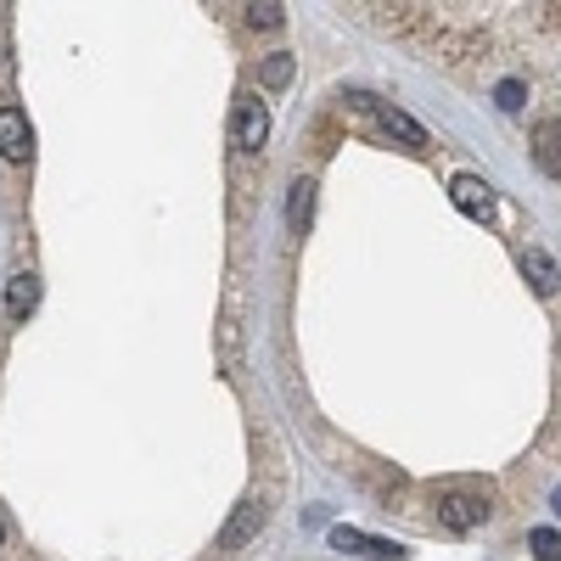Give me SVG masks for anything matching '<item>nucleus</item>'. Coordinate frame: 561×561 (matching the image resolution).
Here are the masks:
<instances>
[{
	"instance_id": "1",
	"label": "nucleus",
	"mask_w": 561,
	"mask_h": 561,
	"mask_svg": "<svg viewBox=\"0 0 561 561\" xmlns=\"http://www.w3.org/2000/svg\"><path fill=\"white\" fill-rule=\"evenodd\" d=\"M489 489L483 483H444L438 494H433V517L449 528V534H472V528H483L489 523Z\"/></svg>"
},
{
	"instance_id": "2",
	"label": "nucleus",
	"mask_w": 561,
	"mask_h": 561,
	"mask_svg": "<svg viewBox=\"0 0 561 561\" xmlns=\"http://www.w3.org/2000/svg\"><path fill=\"white\" fill-rule=\"evenodd\" d=\"M343 102H348L354 113H370V118H377V124H382L393 140H404L410 152H427V129H421V124H415L404 107H393V102H377V96H365V90H348Z\"/></svg>"
},
{
	"instance_id": "3",
	"label": "nucleus",
	"mask_w": 561,
	"mask_h": 561,
	"mask_svg": "<svg viewBox=\"0 0 561 561\" xmlns=\"http://www.w3.org/2000/svg\"><path fill=\"white\" fill-rule=\"evenodd\" d=\"M264 528H270V505H264L259 494H248L237 511H230V523H225V534H219V550L237 556V550H248Z\"/></svg>"
},
{
	"instance_id": "4",
	"label": "nucleus",
	"mask_w": 561,
	"mask_h": 561,
	"mask_svg": "<svg viewBox=\"0 0 561 561\" xmlns=\"http://www.w3.org/2000/svg\"><path fill=\"white\" fill-rule=\"evenodd\" d=\"M270 140V107L259 96H242L237 113H230V147L237 152H259Z\"/></svg>"
},
{
	"instance_id": "5",
	"label": "nucleus",
	"mask_w": 561,
	"mask_h": 561,
	"mask_svg": "<svg viewBox=\"0 0 561 561\" xmlns=\"http://www.w3.org/2000/svg\"><path fill=\"white\" fill-rule=\"evenodd\" d=\"M449 203L472 225H494V185L483 174H455L449 180Z\"/></svg>"
},
{
	"instance_id": "6",
	"label": "nucleus",
	"mask_w": 561,
	"mask_h": 561,
	"mask_svg": "<svg viewBox=\"0 0 561 561\" xmlns=\"http://www.w3.org/2000/svg\"><path fill=\"white\" fill-rule=\"evenodd\" d=\"M0 158L7 163H28L34 158V124H28V113L23 107H0Z\"/></svg>"
},
{
	"instance_id": "7",
	"label": "nucleus",
	"mask_w": 561,
	"mask_h": 561,
	"mask_svg": "<svg viewBox=\"0 0 561 561\" xmlns=\"http://www.w3.org/2000/svg\"><path fill=\"white\" fill-rule=\"evenodd\" d=\"M332 545L348 550V556H370V561H399V556H404V545L370 539V534H359V528H332Z\"/></svg>"
},
{
	"instance_id": "8",
	"label": "nucleus",
	"mask_w": 561,
	"mask_h": 561,
	"mask_svg": "<svg viewBox=\"0 0 561 561\" xmlns=\"http://www.w3.org/2000/svg\"><path fill=\"white\" fill-rule=\"evenodd\" d=\"M523 275H528V287L539 298H556V287H561V270H556V259L545 248H523Z\"/></svg>"
},
{
	"instance_id": "9",
	"label": "nucleus",
	"mask_w": 561,
	"mask_h": 561,
	"mask_svg": "<svg viewBox=\"0 0 561 561\" xmlns=\"http://www.w3.org/2000/svg\"><path fill=\"white\" fill-rule=\"evenodd\" d=\"M534 163H539V174L561 180V118H545L534 129Z\"/></svg>"
},
{
	"instance_id": "10",
	"label": "nucleus",
	"mask_w": 561,
	"mask_h": 561,
	"mask_svg": "<svg viewBox=\"0 0 561 561\" xmlns=\"http://www.w3.org/2000/svg\"><path fill=\"white\" fill-rule=\"evenodd\" d=\"M34 309H39V275L18 270V275L7 280V320H28Z\"/></svg>"
},
{
	"instance_id": "11",
	"label": "nucleus",
	"mask_w": 561,
	"mask_h": 561,
	"mask_svg": "<svg viewBox=\"0 0 561 561\" xmlns=\"http://www.w3.org/2000/svg\"><path fill=\"white\" fill-rule=\"evenodd\" d=\"M309 219H314V180H293V197H287V225L304 237Z\"/></svg>"
},
{
	"instance_id": "12",
	"label": "nucleus",
	"mask_w": 561,
	"mask_h": 561,
	"mask_svg": "<svg viewBox=\"0 0 561 561\" xmlns=\"http://www.w3.org/2000/svg\"><path fill=\"white\" fill-rule=\"evenodd\" d=\"M293 73H298V62H293L287 51H270V57L259 62V84H264V90H287Z\"/></svg>"
},
{
	"instance_id": "13",
	"label": "nucleus",
	"mask_w": 561,
	"mask_h": 561,
	"mask_svg": "<svg viewBox=\"0 0 561 561\" xmlns=\"http://www.w3.org/2000/svg\"><path fill=\"white\" fill-rule=\"evenodd\" d=\"M280 23H287V12H280L275 0H253V7H248V28L253 34H275Z\"/></svg>"
},
{
	"instance_id": "14",
	"label": "nucleus",
	"mask_w": 561,
	"mask_h": 561,
	"mask_svg": "<svg viewBox=\"0 0 561 561\" xmlns=\"http://www.w3.org/2000/svg\"><path fill=\"white\" fill-rule=\"evenodd\" d=\"M528 545H534V556H539V561H561V534L534 528V534H528Z\"/></svg>"
},
{
	"instance_id": "15",
	"label": "nucleus",
	"mask_w": 561,
	"mask_h": 561,
	"mask_svg": "<svg viewBox=\"0 0 561 561\" xmlns=\"http://www.w3.org/2000/svg\"><path fill=\"white\" fill-rule=\"evenodd\" d=\"M494 102H500L505 113H517V107H523V84H517V79H505V84L494 90Z\"/></svg>"
},
{
	"instance_id": "16",
	"label": "nucleus",
	"mask_w": 561,
	"mask_h": 561,
	"mask_svg": "<svg viewBox=\"0 0 561 561\" xmlns=\"http://www.w3.org/2000/svg\"><path fill=\"white\" fill-rule=\"evenodd\" d=\"M12 79V45H7V34H0V84Z\"/></svg>"
},
{
	"instance_id": "17",
	"label": "nucleus",
	"mask_w": 561,
	"mask_h": 561,
	"mask_svg": "<svg viewBox=\"0 0 561 561\" xmlns=\"http://www.w3.org/2000/svg\"><path fill=\"white\" fill-rule=\"evenodd\" d=\"M7 539H12V523H7V511H0V550H7Z\"/></svg>"
},
{
	"instance_id": "18",
	"label": "nucleus",
	"mask_w": 561,
	"mask_h": 561,
	"mask_svg": "<svg viewBox=\"0 0 561 561\" xmlns=\"http://www.w3.org/2000/svg\"><path fill=\"white\" fill-rule=\"evenodd\" d=\"M550 511H556V517H561V489H556V494H550Z\"/></svg>"
}]
</instances>
